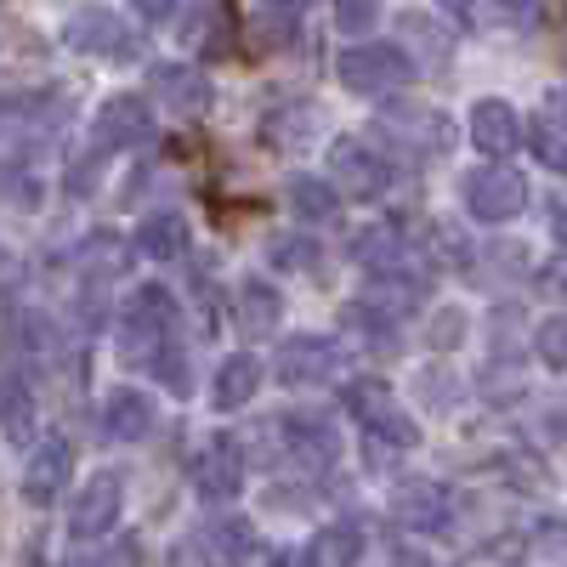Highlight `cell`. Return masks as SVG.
Returning a JSON list of instances; mask_svg holds the SVG:
<instances>
[{"label": "cell", "mask_w": 567, "mask_h": 567, "mask_svg": "<svg viewBox=\"0 0 567 567\" xmlns=\"http://www.w3.org/2000/svg\"><path fill=\"white\" fill-rule=\"evenodd\" d=\"M176 323L182 318H176V301H171L165 284H142V290L125 301V312H120V358L148 369L176 341Z\"/></svg>", "instance_id": "cell-1"}, {"label": "cell", "mask_w": 567, "mask_h": 567, "mask_svg": "<svg viewBox=\"0 0 567 567\" xmlns=\"http://www.w3.org/2000/svg\"><path fill=\"white\" fill-rule=\"evenodd\" d=\"M341 85L358 91V97H386V91H403L414 80V63L403 45H386V40H363V45H347L341 63H336Z\"/></svg>", "instance_id": "cell-2"}, {"label": "cell", "mask_w": 567, "mask_h": 567, "mask_svg": "<svg viewBox=\"0 0 567 567\" xmlns=\"http://www.w3.org/2000/svg\"><path fill=\"white\" fill-rule=\"evenodd\" d=\"M329 187L347 199H381L392 187V159L358 136H336L329 142Z\"/></svg>", "instance_id": "cell-3"}, {"label": "cell", "mask_w": 567, "mask_h": 567, "mask_svg": "<svg viewBox=\"0 0 567 567\" xmlns=\"http://www.w3.org/2000/svg\"><path fill=\"white\" fill-rule=\"evenodd\" d=\"M341 403H347V414H358L363 432L386 437V443H398V449H414V443H420L414 414L392 398V386H386V381H352V386L341 392Z\"/></svg>", "instance_id": "cell-4"}, {"label": "cell", "mask_w": 567, "mask_h": 567, "mask_svg": "<svg viewBox=\"0 0 567 567\" xmlns=\"http://www.w3.org/2000/svg\"><path fill=\"white\" fill-rule=\"evenodd\" d=\"M187 477H194V494L210 499V505H227V499H239L245 488V460H239V443H233L227 432L205 437L194 449V460H187Z\"/></svg>", "instance_id": "cell-5"}, {"label": "cell", "mask_w": 567, "mask_h": 567, "mask_svg": "<svg viewBox=\"0 0 567 567\" xmlns=\"http://www.w3.org/2000/svg\"><path fill=\"white\" fill-rule=\"evenodd\" d=\"M347 369V347L329 336H290L278 347V381L284 386H329Z\"/></svg>", "instance_id": "cell-6"}, {"label": "cell", "mask_w": 567, "mask_h": 567, "mask_svg": "<svg viewBox=\"0 0 567 567\" xmlns=\"http://www.w3.org/2000/svg\"><path fill=\"white\" fill-rule=\"evenodd\" d=\"M523 205H528V182L511 165H477L465 176V210L477 221H511L523 216Z\"/></svg>", "instance_id": "cell-7"}, {"label": "cell", "mask_w": 567, "mask_h": 567, "mask_svg": "<svg viewBox=\"0 0 567 567\" xmlns=\"http://www.w3.org/2000/svg\"><path fill=\"white\" fill-rule=\"evenodd\" d=\"M63 45H69V52H80V58H114V63L136 52L131 29H125L120 12H109V7H80V12L63 23Z\"/></svg>", "instance_id": "cell-8"}, {"label": "cell", "mask_w": 567, "mask_h": 567, "mask_svg": "<svg viewBox=\"0 0 567 567\" xmlns=\"http://www.w3.org/2000/svg\"><path fill=\"white\" fill-rule=\"evenodd\" d=\"M120 505H125V483H120V471H97L80 499L69 505V534L74 539H103L114 523H120Z\"/></svg>", "instance_id": "cell-9"}, {"label": "cell", "mask_w": 567, "mask_h": 567, "mask_svg": "<svg viewBox=\"0 0 567 567\" xmlns=\"http://www.w3.org/2000/svg\"><path fill=\"white\" fill-rule=\"evenodd\" d=\"M148 142H154V109H148V97L120 91V97H109L97 109V148H148Z\"/></svg>", "instance_id": "cell-10"}, {"label": "cell", "mask_w": 567, "mask_h": 567, "mask_svg": "<svg viewBox=\"0 0 567 567\" xmlns=\"http://www.w3.org/2000/svg\"><path fill=\"white\" fill-rule=\"evenodd\" d=\"M392 516H398L403 528H414V534H437V528H449L454 499H449V488L432 483V477H409V483L392 488Z\"/></svg>", "instance_id": "cell-11"}, {"label": "cell", "mask_w": 567, "mask_h": 567, "mask_svg": "<svg viewBox=\"0 0 567 567\" xmlns=\"http://www.w3.org/2000/svg\"><path fill=\"white\" fill-rule=\"evenodd\" d=\"M69 471H74L69 437H45V443L29 454V465H23V499H29V505H52V499L63 494V483H69Z\"/></svg>", "instance_id": "cell-12"}, {"label": "cell", "mask_w": 567, "mask_h": 567, "mask_svg": "<svg viewBox=\"0 0 567 567\" xmlns=\"http://www.w3.org/2000/svg\"><path fill=\"white\" fill-rule=\"evenodd\" d=\"M148 91L176 114H205L210 109V80L194 63H154L148 69Z\"/></svg>", "instance_id": "cell-13"}, {"label": "cell", "mask_w": 567, "mask_h": 567, "mask_svg": "<svg viewBox=\"0 0 567 567\" xmlns=\"http://www.w3.org/2000/svg\"><path fill=\"white\" fill-rule=\"evenodd\" d=\"M278 437H284V449H290L296 460H307V465H336V454H341L336 425L318 420V414H307V409L284 414V420H278Z\"/></svg>", "instance_id": "cell-14"}, {"label": "cell", "mask_w": 567, "mask_h": 567, "mask_svg": "<svg viewBox=\"0 0 567 567\" xmlns=\"http://www.w3.org/2000/svg\"><path fill=\"white\" fill-rule=\"evenodd\" d=\"M471 142H477V148H483L488 159L516 154V148H523V120H516V109H511V103L483 97L477 109H471Z\"/></svg>", "instance_id": "cell-15"}, {"label": "cell", "mask_w": 567, "mask_h": 567, "mask_svg": "<svg viewBox=\"0 0 567 567\" xmlns=\"http://www.w3.org/2000/svg\"><path fill=\"white\" fill-rule=\"evenodd\" d=\"M199 556L210 567H245V561H256V528L245 516H221V523L199 528Z\"/></svg>", "instance_id": "cell-16"}, {"label": "cell", "mask_w": 567, "mask_h": 567, "mask_svg": "<svg viewBox=\"0 0 567 567\" xmlns=\"http://www.w3.org/2000/svg\"><path fill=\"white\" fill-rule=\"evenodd\" d=\"M103 432L114 437V443H142L154 432V403H148V392H136V386H120V392H109L103 398Z\"/></svg>", "instance_id": "cell-17"}, {"label": "cell", "mask_w": 567, "mask_h": 567, "mask_svg": "<svg viewBox=\"0 0 567 567\" xmlns=\"http://www.w3.org/2000/svg\"><path fill=\"white\" fill-rule=\"evenodd\" d=\"M233 323H239L245 336H272V329L284 323V296L267 278L239 284V290H233Z\"/></svg>", "instance_id": "cell-18"}, {"label": "cell", "mask_w": 567, "mask_h": 567, "mask_svg": "<svg viewBox=\"0 0 567 567\" xmlns=\"http://www.w3.org/2000/svg\"><path fill=\"white\" fill-rule=\"evenodd\" d=\"M363 301H369L374 312H386V318H403V312H414V307L425 301V278H409V272H398V267H374Z\"/></svg>", "instance_id": "cell-19"}, {"label": "cell", "mask_w": 567, "mask_h": 567, "mask_svg": "<svg viewBox=\"0 0 567 567\" xmlns=\"http://www.w3.org/2000/svg\"><path fill=\"white\" fill-rule=\"evenodd\" d=\"M125 261H131V250L120 245V233H91V239L69 256V267H74L85 284H109V278H120Z\"/></svg>", "instance_id": "cell-20"}, {"label": "cell", "mask_w": 567, "mask_h": 567, "mask_svg": "<svg viewBox=\"0 0 567 567\" xmlns=\"http://www.w3.org/2000/svg\"><path fill=\"white\" fill-rule=\"evenodd\" d=\"M256 392H261V363H256L250 352H233V358L216 369V392H210V398H216V409H221V414H233V409H245Z\"/></svg>", "instance_id": "cell-21"}, {"label": "cell", "mask_w": 567, "mask_h": 567, "mask_svg": "<svg viewBox=\"0 0 567 567\" xmlns=\"http://www.w3.org/2000/svg\"><path fill=\"white\" fill-rule=\"evenodd\" d=\"M0 437L7 443H29L34 437V392L23 374H0Z\"/></svg>", "instance_id": "cell-22"}, {"label": "cell", "mask_w": 567, "mask_h": 567, "mask_svg": "<svg viewBox=\"0 0 567 567\" xmlns=\"http://www.w3.org/2000/svg\"><path fill=\"white\" fill-rule=\"evenodd\" d=\"M63 120V103L52 97H34V91H18V97H0V136H34L45 125H58Z\"/></svg>", "instance_id": "cell-23"}, {"label": "cell", "mask_w": 567, "mask_h": 567, "mask_svg": "<svg viewBox=\"0 0 567 567\" xmlns=\"http://www.w3.org/2000/svg\"><path fill=\"white\" fill-rule=\"evenodd\" d=\"M284 199H290V210L301 221H329L341 210V194L329 187V176H307V171H296L290 182H284Z\"/></svg>", "instance_id": "cell-24"}, {"label": "cell", "mask_w": 567, "mask_h": 567, "mask_svg": "<svg viewBox=\"0 0 567 567\" xmlns=\"http://www.w3.org/2000/svg\"><path fill=\"white\" fill-rule=\"evenodd\" d=\"M187 250V221L176 210H159L136 227V256H148V261H176Z\"/></svg>", "instance_id": "cell-25"}, {"label": "cell", "mask_w": 567, "mask_h": 567, "mask_svg": "<svg viewBox=\"0 0 567 567\" xmlns=\"http://www.w3.org/2000/svg\"><path fill=\"white\" fill-rule=\"evenodd\" d=\"M358 550H363V534H358L352 523H336V528H323V534L307 545L301 567H358Z\"/></svg>", "instance_id": "cell-26"}, {"label": "cell", "mask_w": 567, "mask_h": 567, "mask_svg": "<svg viewBox=\"0 0 567 567\" xmlns=\"http://www.w3.org/2000/svg\"><path fill=\"white\" fill-rule=\"evenodd\" d=\"M0 205L40 210V205H45V182H40L23 159H0Z\"/></svg>", "instance_id": "cell-27"}, {"label": "cell", "mask_w": 567, "mask_h": 567, "mask_svg": "<svg viewBox=\"0 0 567 567\" xmlns=\"http://www.w3.org/2000/svg\"><path fill=\"white\" fill-rule=\"evenodd\" d=\"M352 256L363 261V267H398V256H403V239L392 227H363L358 239H352Z\"/></svg>", "instance_id": "cell-28"}, {"label": "cell", "mask_w": 567, "mask_h": 567, "mask_svg": "<svg viewBox=\"0 0 567 567\" xmlns=\"http://www.w3.org/2000/svg\"><path fill=\"white\" fill-rule=\"evenodd\" d=\"M528 142H534V154H539L550 171H567V131H561L550 114L528 125Z\"/></svg>", "instance_id": "cell-29"}, {"label": "cell", "mask_w": 567, "mask_h": 567, "mask_svg": "<svg viewBox=\"0 0 567 567\" xmlns=\"http://www.w3.org/2000/svg\"><path fill=\"white\" fill-rule=\"evenodd\" d=\"M534 352H539L550 369H567V318H545V323H539Z\"/></svg>", "instance_id": "cell-30"}, {"label": "cell", "mask_w": 567, "mask_h": 567, "mask_svg": "<svg viewBox=\"0 0 567 567\" xmlns=\"http://www.w3.org/2000/svg\"><path fill=\"white\" fill-rule=\"evenodd\" d=\"M381 18V0H336V29L341 34H363Z\"/></svg>", "instance_id": "cell-31"}, {"label": "cell", "mask_w": 567, "mask_h": 567, "mask_svg": "<svg viewBox=\"0 0 567 567\" xmlns=\"http://www.w3.org/2000/svg\"><path fill=\"white\" fill-rule=\"evenodd\" d=\"M425 341H432L437 352H454V347L465 341V312H460V307H443V312L432 318V329H425Z\"/></svg>", "instance_id": "cell-32"}, {"label": "cell", "mask_w": 567, "mask_h": 567, "mask_svg": "<svg viewBox=\"0 0 567 567\" xmlns=\"http://www.w3.org/2000/svg\"><path fill=\"white\" fill-rule=\"evenodd\" d=\"M80 567H142V550H136V539H114L97 556H85Z\"/></svg>", "instance_id": "cell-33"}, {"label": "cell", "mask_w": 567, "mask_h": 567, "mask_svg": "<svg viewBox=\"0 0 567 567\" xmlns=\"http://www.w3.org/2000/svg\"><path fill=\"white\" fill-rule=\"evenodd\" d=\"M318 261V245H307V239H296V245H272V267H284V272H290V267H312Z\"/></svg>", "instance_id": "cell-34"}, {"label": "cell", "mask_w": 567, "mask_h": 567, "mask_svg": "<svg viewBox=\"0 0 567 567\" xmlns=\"http://www.w3.org/2000/svg\"><path fill=\"white\" fill-rule=\"evenodd\" d=\"M539 7H545V0H499V12H505L511 23H534Z\"/></svg>", "instance_id": "cell-35"}, {"label": "cell", "mask_w": 567, "mask_h": 567, "mask_svg": "<svg viewBox=\"0 0 567 567\" xmlns=\"http://www.w3.org/2000/svg\"><path fill=\"white\" fill-rule=\"evenodd\" d=\"M131 7H136L142 18H148V23H165V18L176 12V0H131Z\"/></svg>", "instance_id": "cell-36"}, {"label": "cell", "mask_w": 567, "mask_h": 567, "mask_svg": "<svg viewBox=\"0 0 567 567\" xmlns=\"http://www.w3.org/2000/svg\"><path fill=\"white\" fill-rule=\"evenodd\" d=\"M545 284H550V290L567 301V261H550V267H545Z\"/></svg>", "instance_id": "cell-37"}, {"label": "cell", "mask_w": 567, "mask_h": 567, "mask_svg": "<svg viewBox=\"0 0 567 567\" xmlns=\"http://www.w3.org/2000/svg\"><path fill=\"white\" fill-rule=\"evenodd\" d=\"M261 7H267L272 18H284V23H290V18H296V12L307 7V0H261Z\"/></svg>", "instance_id": "cell-38"}, {"label": "cell", "mask_w": 567, "mask_h": 567, "mask_svg": "<svg viewBox=\"0 0 567 567\" xmlns=\"http://www.w3.org/2000/svg\"><path fill=\"white\" fill-rule=\"evenodd\" d=\"M437 7H443V12H449V18H460V23H465V18H471V0H437Z\"/></svg>", "instance_id": "cell-39"}, {"label": "cell", "mask_w": 567, "mask_h": 567, "mask_svg": "<svg viewBox=\"0 0 567 567\" xmlns=\"http://www.w3.org/2000/svg\"><path fill=\"white\" fill-rule=\"evenodd\" d=\"M556 233H561V245H567V210H556Z\"/></svg>", "instance_id": "cell-40"}, {"label": "cell", "mask_w": 567, "mask_h": 567, "mask_svg": "<svg viewBox=\"0 0 567 567\" xmlns=\"http://www.w3.org/2000/svg\"><path fill=\"white\" fill-rule=\"evenodd\" d=\"M272 567H296V561H284V556H278V561H272Z\"/></svg>", "instance_id": "cell-41"}]
</instances>
